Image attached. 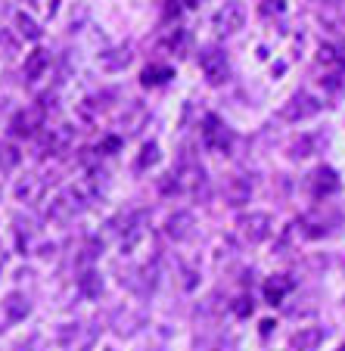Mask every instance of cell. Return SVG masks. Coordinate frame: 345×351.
Returning <instances> with one entry per match:
<instances>
[{"label":"cell","instance_id":"obj_2","mask_svg":"<svg viewBox=\"0 0 345 351\" xmlns=\"http://www.w3.org/2000/svg\"><path fill=\"white\" fill-rule=\"evenodd\" d=\"M200 69L202 75H206L209 84H224L227 75H230V66H227V56L224 50H218V47H206V50H200Z\"/></svg>","mask_w":345,"mask_h":351},{"label":"cell","instance_id":"obj_11","mask_svg":"<svg viewBox=\"0 0 345 351\" xmlns=\"http://www.w3.org/2000/svg\"><path fill=\"white\" fill-rule=\"evenodd\" d=\"M289 289H292V280L289 277H271L265 283V302H267V305H280V302L289 295Z\"/></svg>","mask_w":345,"mask_h":351},{"label":"cell","instance_id":"obj_4","mask_svg":"<svg viewBox=\"0 0 345 351\" xmlns=\"http://www.w3.org/2000/svg\"><path fill=\"white\" fill-rule=\"evenodd\" d=\"M202 140L212 153H230L233 146V134L218 115H206V128H202Z\"/></svg>","mask_w":345,"mask_h":351},{"label":"cell","instance_id":"obj_25","mask_svg":"<svg viewBox=\"0 0 345 351\" xmlns=\"http://www.w3.org/2000/svg\"><path fill=\"white\" fill-rule=\"evenodd\" d=\"M283 0H265V3H261V13L265 16H271V13H283Z\"/></svg>","mask_w":345,"mask_h":351},{"label":"cell","instance_id":"obj_1","mask_svg":"<svg viewBox=\"0 0 345 351\" xmlns=\"http://www.w3.org/2000/svg\"><path fill=\"white\" fill-rule=\"evenodd\" d=\"M237 227H239V237L246 239V243H265L267 237H271V230H274V221H271V215L267 212H249V215H243V218L237 221Z\"/></svg>","mask_w":345,"mask_h":351},{"label":"cell","instance_id":"obj_17","mask_svg":"<svg viewBox=\"0 0 345 351\" xmlns=\"http://www.w3.org/2000/svg\"><path fill=\"white\" fill-rule=\"evenodd\" d=\"M78 289H81V295H87V298H97L103 292V280H100V274H93V271H87L84 277H78Z\"/></svg>","mask_w":345,"mask_h":351},{"label":"cell","instance_id":"obj_23","mask_svg":"<svg viewBox=\"0 0 345 351\" xmlns=\"http://www.w3.org/2000/svg\"><path fill=\"white\" fill-rule=\"evenodd\" d=\"M156 162H159V146H156V143H146L143 153H140L137 168H150V165H156Z\"/></svg>","mask_w":345,"mask_h":351},{"label":"cell","instance_id":"obj_24","mask_svg":"<svg viewBox=\"0 0 345 351\" xmlns=\"http://www.w3.org/2000/svg\"><path fill=\"white\" fill-rule=\"evenodd\" d=\"M233 314H237V317H249V314H252V298H237V302H233Z\"/></svg>","mask_w":345,"mask_h":351},{"label":"cell","instance_id":"obj_20","mask_svg":"<svg viewBox=\"0 0 345 351\" xmlns=\"http://www.w3.org/2000/svg\"><path fill=\"white\" fill-rule=\"evenodd\" d=\"M19 149H16L13 143H0V168H3V171H10V168H16L19 165Z\"/></svg>","mask_w":345,"mask_h":351},{"label":"cell","instance_id":"obj_16","mask_svg":"<svg viewBox=\"0 0 345 351\" xmlns=\"http://www.w3.org/2000/svg\"><path fill=\"white\" fill-rule=\"evenodd\" d=\"M171 75H174V72H171L168 66H146V69H143V78H140V81H143L146 87H159V84H165Z\"/></svg>","mask_w":345,"mask_h":351},{"label":"cell","instance_id":"obj_21","mask_svg":"<svg viewBox=\"0 0 345 351\" xmlns=\"http://www.w3.org/2000/svg\"><path fill=\"white\" fill-rule=\"evenodd\" d=\"M72 215H75V202H69L66 196H60L53 206H50V218H56V221H69Z\"/></svg>","mask_w":345,"mask_h":351},{"label":"cell","instance_id":"obj_10","mask_svg":"<svg viewBox=\"0 0 345 351\" xmlns=\"http://www.w3.org/2000/svg\"><path fill=\"white\" fill-rule=\"evenodd\" d=\"M165 233L171 239H178V243L180 239H187L193 233V215L190 212H174L171 218L165 221Z\"/></svg>","mask_w":345,"mask_h":351},{"label":"cell","instance_id":"obj_26","mask_svg":"<svg viewBox=\"0 0 345 351\" xmlns=\"http://www.w3.org/2000/svg\"><path fill=\"white\" fill-rule=\"evenodd\" d=\"M271 326H274V320H261V336H267V332H271Z\"/></svg>","mask_w":345,"mask_h":351},{"label":"cell","instance_id":"obj_22","mask_svg":"<svg viewBox=\"0 0 345 351\" xmlns=\"http://www.w3.org/2000/svg\"><path fill=\"white\" fill-rule=\"evenodd\" d=\"M16 196L19 199H25V202H34V199L40 196V184L34 178H28V180H22L19 186H16Z\"/></svg>","mask_w":345,"mask_h":351},{"label":"cell","instance_id":"obj_13","mask_svg":"<svg viewBox=\"0 0 345 351\" xmlns=\"http://www.w3.org/2000/svg\"><path fill=\"white\" fill-rule=\"evenodd\" d=\"M318 66L326 69V72H333V75H339V72H342V66H345V56L339 53L336 47L326 44V47H320V50H318Z\"/></svg>","mask_w":345,"mask_h":351},{"label":"cell","instance_id":"obj_6","mask_svg":"<svg viewBox=\"0 0 345 351\" xmlns=\"http://www.w3.org/2000/svg\"><path fill=\"white\" fill-rule=\"evenodd\" d=\"M40 125H44V109H40V106H28V109H22V112L13 115L10 131H13L16 137H32Z\"/></svg>","mask_w":345,"mask_h":351},{"label":"cell","instance_id":"obj_19","mask_svg":"<svg viewBox=\"0 0 345 351\" xmlns=\"http://www.w3.org/2000/svg\"><path fill=\"white\" fill-rule=\"evenodd\" d=\"M16 28H19V34H22V38H28V40H38V38H40L38 22H34L32 16H25V13L16 16Z\"/></svg>","mask_w":345,"mask_h":351},{"label":"cell","instance_id":"obj_3","mask_svg":"<svg viewBox=\"0 0 345 351\" xmlns=\"http://www.w3.org/2000/svg\"><path fill=\"white\" fill-rule=\"evenodd\" d=\"M320 112V103L311 97V93H296L280 106V119L283 121H305L311 115Z\"/></svg>","mask_w":345,"mask_h":351},{"label":"cell","instance_id":"obj_14","mask_svg":"<svg viewBox=\"0 0 345 351\" xmlns=\"http://www.w3.org/2000/svg\"><path fill=\"white\" fill-rule=\"evenodd\" d=\"M47 66H50V56H47L44 50H34V53H28V60H25V78L28 81H38L40 75L47 72Z\"/></svg>","mask_w":345,"mask_h":351},{"label":"cell","instance_id":"obj_18","mask_svg":"<svg viewBox=\"0 0 345 351\" xmlns=\"http://www.w3.org/2000/svg\"><path fill=\"white\" fill-rule=\"evenodd\" d=\"M100 62L106 69H125L128 62H131V50L128 47H119V50H109V53L100 56Z\"/></svg>","mask_w":345,"mask_h":351},{"label":"cell","instance_id":"obj_5","mask_svg":"<svg viewBox=\"0 0 345 351\" xmlns=\"http://www.w3.org/2000/svg\"><path fill=\"white\" fill-rule=\"evenodd\" d=\"M212 22H215V32L218 34H237L246 22V7L239 3V0H227L224 7L215 13Z\"/></svg>","mask_w":345,"mask_h":351},{"label":"cell","instance_id":"obj_7","mask_svg":"<svg viewBox=\"0 0 345 351\" xmlns=\"http://www.w3.org/2000/svg\"><path fill=\"white\" fill-rule=\"evenodd\" d=\"M324 336H326V330H320V326H299V332H292L289 345H292V351H318Z\"/></svg>","mask_w":345,"mask_h":351},{"label":"cell","instance_id":"obj_9","mask_svg":"<svg viewBox=\"0 0 345 351\" xmlns=\"http://www.w3.org/2000/svg\"><path fill=\"white\" fill-rule=\"evenodd\" d=\"M224 193H227V202H230V206H243V202H249V196H252V184H249L243 174H233V178L227 180Z\"/></svg>","mask_w":345,"mask_h":351},{"label":"cell","instance_id":"obj_27","mask_svg":"<svg viewBox=\"0 0 345 351\" xmlns=\"http://www.w3.org/2000/svg\"><path fill=\"white\" fill-rule=\"evenodd\" d=\"M184 3H187V7H200L202 0H184Z\"/></svg>","mask_w":345,"mask_h":351},{"label":"cell","instance_id":"obj_8","mask_svg":"<svg viewBox=\"0 0 345 351\" xmlns=\"http://www.w3.org/2000/svg\"><path fill=\"white\" fill-rule=\"evenodd\" d=\"M308 186H311L314 199H324V196H330V193L339 190V178L333 168H318V171L311 174V180H308Z\"/></svg>","mask_w":345,"mask_h":351},{"label":"cell","instance_id":"obj_28","mask_svg":"<svg viewBox=\"0 0 345 351\" xmlns=\"http://www.w3.org/2000/svg\"><path fill=\"white\" fill-rule=\"evenodd\" d=\"M336 351H345V345H339V348H336Z\"/></svg>","mask_w":345,"mask_h":351},{"label":"cell","instance_id":"obj_15","mask_svg":"<svg viewBox=\"0 0 345 351\" xmlns=\"http://www.w3.org/2000/svg\"><path fill=\"white\" fill-rule=\"evenodd\" d=\"M3 311H7V317L13 320H25L28 317V298L19 295V292H13V295H7V302H3Z\"/></svg>","mask_w":345,"mask_h":351},{"label":"cell","instance_id":"obj_12","mask_svg":"<svg viewBox=\"0 0 345 351\" xmlns=\"http://www.w3.org/2000/svg\"><path fill=\"white\" fill-rule=\"evenodd\" d=\"M140 239H143V215H134L125 227V237H121V252H134Z\"/></svg>","mask_w":345,"mask_h":351}]
</instances>
